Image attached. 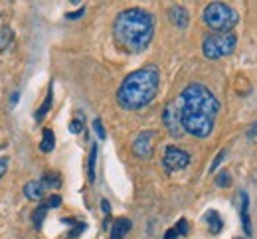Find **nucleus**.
Returning a JSON list of instances; mask_svg holds the SVG:
<instances>
[{"label": "nucleus", "mask_w": 257, "mask_h": 239, "mask_svg": "<svg viewBox=\"0 0 257 239\" xmlns=\"http://www.w3.org/2000/svg\"><path fill=\"white\" fill-rule=\"evenodd\" d=\"M178 111L182 129L196 138L212 135L216 117L220 113V103L216 95L202 83H190L178 97Z\"/></svg>", "instance_id": "1"}, {"label": "nucleus", "mask_w": 257, "mask_h": 239, "mask_svg": "<svg viewBox=\"0 0 257 239\" xmlns=\"http://www.w3.org/2000/svg\"><path fill=\"white\" fill-rule=\"evenodd\" d=\"M113 36L117 46L127 54H141L153 42L155 18L143 8H127L115 18Z\"/></svg>", "instance_id": "2"}, {"label": "nucleus", "mask_w": 257, "mask_h": 239, "mask_svg": "<svg viewBox=\"0 0 257 239\" xmlns=\"http://www.w3.org/2000/svg\"><path fill=\"white\" fill-rule=\"evenodd\" d=\"M161 83V73L155 66H145L128 73L123 79L119 91H117V101L123 109L137 111L147 107L149 103L157 97Z\"/></svg>", "instance_id": "3"}, {"label": "nucleus", "mask_w": 257, "mask_h": 239, "mask_svg": "<svg viewBox=\"0 0 257 239\" xmlns=\"http://www.w3.org/2000/svg\"><path fill=\"white\" fill-rule=\"evenodd\" d=\"M204 22L216 32H231L237 24V12L225 2H210L204 8Z\"/></svg>", "instance_id": "4"}, {"label": "nucleus", "mask_w": 257, "mask_h": 239, "mask_svg": "<svg viewBox=\"0 0 257 239\" xmlns=\"http://www.w3.org/2000/svg\"><path fill=\"white\" fill-rule=\"evenodd\" d=\"M237 46V38L233 32H214V34L206 36L204 44H202V52L208 60H220L229 56Z\"/></svg>", "instance_id": "5"}, {"label": "nucleus", "mask_w": 257, "mask_h": 239, "mask_svg": "<svg viewBox=\"0 0 257 239\" xmlns=\"http://www.w3.org/2000/svg\"><path fill=\"white\" fill-rule=\"evenodd\" d=\"M162 164L168 172L182 170L190 164V154L186 150L176 148V146H166L164 156H162Z\"/></svg>", "instance_id": "6"}, {"label": "nucleus", "mask_w": 257, "mask_h": 239, "mask_svg": "<svg viewBox=\"0 0 257 239\" xmlns=\"http://www.w3.org/2000/svg\"><path fill=\"white\" fill-rule=\"evenodd\" d=\"M162 121L168 129V133L172 137H180L182 135V123H180V111H178V103H168L162 111Z\"/></svg>", "instance_id": "7"}, {"label": "nucleus", "mask_w": 257, "mask_h": 239, "mask_svg": "<svg viewBox=\"0 0 257 239\" xmlns=\"http://www.w3.org/2000/svg\"><path fill=\"white\" fill-rule=\"evenodd\" d=\"M153 138H155L153 131H143L133 142V152L139 158H149L153 154Z\"/></svg>", "instance_id": "8"}, {"label": "nucleus", "mask_w": 257, "mask_h": 239, "mask_svg": "<svg viewBox=\"0 0 257 239\" xmlns=\"http://www.w3.org/2000/svg\"><path fill=\"white\" fill-rule=\"evenodd\" d=\"M168 18H170V22L176 26V28H186L188 26V22H190V14H188V10L184 8V6H172L170 10H168Z\"/></svg>", "instance_id": "9"}, {"label": "nucleus", "mask_w": 257, "mask_h": 239, "mask_svg": "<svg viewBox=\"0 0 257 239\" xmlns=\"http://www.w3.org/2000/svg\"><path fill=\"white\" fill-rule=\"evenodd\" d=\"M131 227H133V223H131V219H127V217L115 219V223L111 225V239H123L131 231Z\"/></svg>", "instance_id": "10"}, {"label": "nucleus", "mask_w": 257, "mask_h": 239, "mask_svg": "<svg viewBox=\"0 0 257 239\" xmlns=\"http://www.w3.org/2000/svg\"><path fill=\"white\" fill-rule=\"evenodd\" d=\"M24 194H26L28 200L38 202V200L44 198V186H42L38 180H32V182H28V184L24 186Z\"/></svg>", "instance_id": "11"}, {"label": "nucleus", "mask_w": 257, "mask_h": 239, "mask_svg": "<svg viewBox=\"0 0 257 239\" xmlns=\"http://www.w3.org/2000/svg\"><path fill=\"white\" fill-rule=\"evenodd\" d=\"M241 221L247 235H251V219H249V198L245 192H241Z\"/></svg>", "instance_id": "12"}, {"label": "nucleus", "mask_w": 257, "mask_h": 239, "mask_svg": "<svg viewBox=\"0 0 257 239\" xmlns=\"http://www.w3.org/2000/svg\"><path fill=\"white\" fill-rule=\"evenodd\" d=\"M204 219H206V223L210 225V233H220L222 231V217L218 215V211L216 209H210V211H206V215H204Z\"/></svg>", "instance_id": "13"}, {"label": "nucleus", "mask_w": 257, "mask_h": 239, "mask_svg": "<svg viewBox=\"0 0 257 239\" xmlns=\"http://www.w3.org/2000/svg\"><path fill=\"white\" fill-rule=\"evenodd\" d=\"M52 101H54V89H52V85H50L48 95H46V99H44V103H42V107L36 111V121H38V123H42V121H44V117L48 115V111L52 109Z\"/></svg>", "instance_id": "14"}, {"label": "nucleus", "mask_w": 257, "mask_h": 239, "mask_svg": "<svg viewBox=\"0 0 257 239\" xmlns=\"http://www.w3.org/2000/svg\"><path fill=\"white\" fill-rule=\"evenodd\" d=\"M40 184L44 186V190H46V188L54 190V188H60V186H62V178H60V174H56V172H46V174L42 176Z\"/></svg>", "instance_id": "15"}, {"label": "nucleus", "mask_w": 257, "mask_h": 239, "mask_svg": "<svg viewBox=\"0 0 257 239\" xmlns=\"http://www.w3.org/2000/svg\"><path fill=\"white\" fill-rule=\"evenodd\" d=\"M56 146V137H54V131L52 129H44V135H42V142H40V148L42 152H52Z\"/></svg>", "instance_id": "16"}, {"label": "nucleus", "mask_w": 257, "mask_h": 239, "mask_svg": "<svg viewBox=\"0 0 257 239\" xmlns=\"http://www.w3.org/2000/svg\"><path fill=\"white\" fill-rule=\"evenodd\" d=\"M14 40V32L10 26H0V54L8 50V46L12 44Z\"/></svg>", "instance_id": "17"}, {"label": "nucleus", "mask_w": 257, "mask_h": 239, "mask_svg": "<svg viewBox=\"0 0 257 239\" xmlns=\"http://www.w3.org/2000/svg\"><path fill=\"white\" fill-rule=\"evenodd\" d=\"M48 205L46 204H42V205H38L36 209H34V213H32V221H34V227L36 229H40L42 227V223H44V219H46V213H48Z\"/></svg>", "instance_id": "18"}, {"label": "nucleus", "mask_w": 257, "mask_h": 239, "mask_svg": "<svg viewBox=\"0 0 257 239\" xmlns=\"http://www.w3.org/2000/svg\"><path fill=\"white\" fill-rule=\"evenodd\" d=\"M95 164H97V144H91L89 164H87V176H89V182H95Z\"/></svg>", "instance_id": "19"}, {"label": "nucleus", "mask_w": 257, "mask_h": 239, "mask_svg": "<svg viewBox=\"0 0 257 239\" xmlns=\"http://www.w3.org/2000/svg\"><path fill=\"white\" fill-rule=\"evenodd\" d=\"M216 184L220 186V188H227L229 184H231V178H229V172L227 170H222L218 174V178H216Z\"/></svg>", "instance_id": "20"}, {"label": "nucleus", "mask_w": 257, "mask_h": 239, "mask_svg": "<svg viewBox=\"0 0 257 239\" xmlns=\"http://www.w3.org/2000/svg\"><path fill=\"white\" fill-rule=\"evenodd\" d=\"M174 229L178 231V235H186L188 233V221L186 219H178V223L174 225Z\"/></svg>", "instance_id": "21"}, {"label": "nucleus", "mask_w": 257, "mask_h": 239, "mask_svg": "<svg viewBox=\"0 0 257 239\" xmlns=\"http://www.w3.org/2000/svg\"><path fill=\"white\" fill-rule=\"evenodd\" d=\"M93 127H95L97 137L101 138V140L107 137V135H105V129H103V125H101V121H99V119H95V121H93Z\"/></svg>", "instance_id": "22"}, {"label": "nucleus", "mask_w": 257, "mask_h": 239, "mask_svg": "<svg viewBox=\"0 0 257 239\" xmlns=\"http://www.w3.org/2000/svg\"><path fill=\"white\" fill-rule=\"evenodd\" d=\"M69 131H71V133H81V131H83V123H81L79 119H77V121H71V123H69Z\"/></svg>", "instance_id": "23"}, {"label": "nucleus", "mask_w": 257, "mask_h": 239, "mask_svg": "<svg viewBox=\"0 0 257 239\" xmlns=\"http://www.w3.org/2000/svg\"><path fill=\"white\" fill-rule=\"evenodd\" d=\"M85 14V8H79L77 12H69V14H65V18L67 20H77V18H81Z\"/></svg>", "instance_id": "24"}, {"label": "nucleus", "mask_w": 257, "mask_h": 239, "mask_svg": "<svg viewBox=\"0 0 257 239\" xmlns=\"http://www.w3.org/2000/svg\"><path fill=\"white\" fill-rule=\"evenodd\" d=\"M224 156H225V150H222V152H220V154L214 158V162H212V166H210V172H214L216 168H218V164L224 160Z\"/></svg>", "instance_id": "25"}, {"label": "nucleus", "mask_w": 257, "mask_h": 239, "mask_svg": "<svg viewBox=\"0 0 257 239\" xmlns=\"http://www.w3.org/2000/svg\"><path fill=\"white\" fill-rule=\"evenodd\" d=\"M60 204H62V198H60V196H52V198L46 202V205H48V207H58Z\"/></svg>", "instance_id": "26"}, {"label": "nucleus", "mask_w": 257, "mask_h": 239, "mask_svg": "<svg viewBox=\"0 0 257 239\" xmlns=\"http://www.w3.org/2000/svg\"><path fill=\"white\" fill-rule=\"evenodd\" d=\"M8 168V158H4V156H0V178L4 176V172Z\"/></svg>", "instance_id": "27"}, {"label": "nucleus", "mask_w": 257, "mask_h": 239, "mask_svg": "<svg viewBox=\"0 0 257 239\" xmlns=\"http://www.w3.org/2000/svg\"><path fill=\"white\" fill-rule=\"evenodd\" d=\"M176 237H180V235H178V231H176L174 227H172V229H168V231L164 233V239H176Z\"/></svg>", "instance_id": "28"}, {"label": "nucleus", "mask_w": 257, "mask_h": 239, "mask_svg": "<svg viewBox=\"0 0 257 239\" xmlns=\"http://www.w3.org/2000/svg\"><path fill=\"white\" fill-rule=\"evenodd\" d=\"M101 207H103L105 215H109V213H111V205H109V202H107V200H101Z\"/></svg>", "instance_id": "29"}, {"label": "nucleus", "mask_w": 257, "mask_h": 239, "mask_svg": "<svg viewBox=\"0 0 257 239\" xmlns=\"http://www.w3.org/2000/svg\"><path fill=\"white\" fill-rule=\"evenodd\" d=\"M247 137H249V138L257 137V123H253V125L249 127V131H247Z\"/></svg>", "instance_id": "30"}, {"label": "nucleus", "mask_w": 257, "mask_h": 239, "mask_svg": "<svg viewBox=\"0 0 257 239\" xmlns=\"http://www.w3.org/2000/svg\"><path fill=\"white\" fill-rule=\"evenodd\" d=\"M16 101H18V93H14V95H12V105H16Z\"/></svg>", "instance_id": "31"}]
</instances>
